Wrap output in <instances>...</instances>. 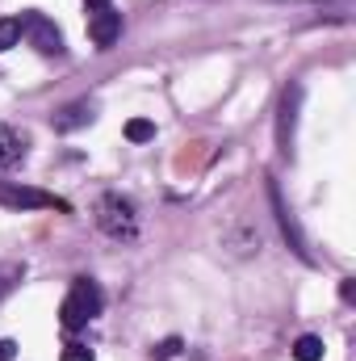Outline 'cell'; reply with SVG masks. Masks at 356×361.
Returning <instances> with one entry per match:
<instances>
[{"label":"cell","instance_id":"9c48e42d","mask_svg":"<svg viewBox=\"0 0 356 361\" xmlns=\"http://www.w3.org/2000/svg\"><path fill=\"white\" fill-rule=\"evenodd\" d=\"M25 160V139L13 126H0V169H13Z\"/></svg>","mask_w":356,"mask_h":361},{"label":"cell","instance_id":"3957f363","mask_svg":"<svg viewBox=\"0 0 356 361\" xmlns=\"http://www.w3.org/2000/svg\"><path fill=\"white\" fill-rule=\"evenodd\" d=\"M0 206H8V210H72L63 197L21 185V180H0Z\"/></svg>","mask_w":356,"mask_h":361},{"label":"cell","instance_id":"277c9868","mask_svg":"<svg viewBox=\"0 0 356 361\" xmlns=\"http://www.w3.org/2000/svg\"><path fill=\"white\" fill-rule=\"evenodd\" d=\"M17 21H21V38H25L38 55H63V34H59V25H55L46 13L30 8V13H21Z\"/></svg>","mask_w":356,"mask_h":361},{"label":"cell","instance_id":"8992f818","mask_svg":"<svg viewBox=\"0 0 356 361\" xmlns=\"http://www.w3.org/2000/svg\"><path fill=\"white\" fill-rule=\"evenodd\" d=\"M268 197H272V210H276V223H281V231H285V240H289V248L302 257V261H310V248H306V235H302V227H298V219H293V210L285 206V197H281V189H276V180H268Z\"/></svg>","mask_w":356,"mask_h":361},{"label":"cell","instance_id":"7c38bea8","mask_svg":"<svg viewBox=\"0 0 356 361\" xmlns=\"http://www.w3.org/2000/svg\"><path fill=\"white\" fill-rule=\"evenodd\" d=\"M17 42H21V21L17 17H0V51H8Z\"/></svg>","mask_w":356,"mask_h":361},{"label":"cell","instance_id":"ba28073f","mask_svg":"<svg viewBox=\"0 0 356 361\" xmlns=\"http://www.w3.org/2000/svg\"><path fill=\"white\" fill-rule=\"evenodd\" d=\"M92 118V105L89 101H72V105H63L59 114H51V126L59 130V135H72V130H80V126H89Z\"/></svg>","mask_w":356,"mask_h":361},{"label":"cell","instance_id":"8fae6325","mask_svg":"<svg viewBox=\"0 0 356 361\" xmlns=\"http://www.w3.org/2000/svg\"><path fill=\"white\" fill-rule=\"evenodd\" d=\"M126 139H130V143H147V139H155V122H147V118H130V122H126Z\"/></svg>","mask_w":356,"mask_h":361},{"label":"cell","instance_id":"ac0fdd59","mask_svg":"<svg viewBox=\"0 0 356 361\" xmlns=\"http://www.w3.org/2000/svg\"><path fill=\"white\" fill-rule=\"evenodd\" d=\"M84 4H89L92 13H101V8H109V0H84Z\"/></svg>","mask_w":356,"mask_h":361},{"label":"cell","instance_id":"9a60e30c","mask_svg":"<svg viewBox=\"0 0 356 361\" xmlns=\"http://www.w3.org/2000/svg\"><path fill=\"white\" fill-rule=\"evenodd\" d=\"M340 298H344V302H352V298H356V281H352V277H344V281H340Z\"/></svg>","mask_w":356,"mask_h":361},{"label":"cell","instance_id":"e0dca14e","mask_svg":"<svg viewBox=\"0 0 356 361\" xmlns=\"http://www.w3.org/2000/svg\"><path fill=\"white\" fill-rule=\"evenodd\" d=\"M13 277H17V269H4V273H0V294H4L8 286H13Z\"/></svg>","mask_w":356,"mask_h":361},{"label":"cell","instance_id":"30bf717a","mask_svg":"<svg viewBox=\"0 0 356 361\" xmlns=\"http://www.w3.org/2000/svg\"><path fill=\"white\" fill-rule=\"evenodd\" d=\"M323 353H327L323 336H298L293 345V361H323Z\"/></svg>","mask_w":356,"mask_h":361},{"label":"cell","instance_id":"6da1fadb","mask_svg":"<svg viewBox=\"0 0 356 361\" xmlns=\"http://www.w3.org/2000/svg\"><path fill=\"white\" fill-rule=\"evenodd\" d=\"M101 307H105L101 286H96L92 277H76L72 290H68V298H63V307H59V324H63L68 332H80L84 324H92V319L101 315Z\"/></svg>","mask_w":356,"mask_h":361},{"label":"cell","instance_id":"5b68a950","mask_svg":"<svg viewBox=\"0 0 356 361\" xmlns=\"http://www.w3.org/2000/svg\"><path fill=\"white\" fill-rule=\"evenodd\" d=\"M298 105H302V85H289L281 92V109H276V147L289 156L293 152V130H298Z\"/></svg>","mask_w":356,"mask_h":361},{"label":"cell","instance_id":"5bb4252c","mask_svg":"<svg viewBox=\"0 0 356 361\" xmlns=\"http://www.w3.org/2000/svg\"><path fill=\"white\" fill-rule=\"evenodd\" d=\"M59 361H96V357H92L89 345H68V349L59 353Z\"/></svg>","mask_w":356,"mask_h":361},{"label":"cell","instance_id":"4fadbf2b","mask_svg":"<svg viewBox=\"0 0 356 361\" xmlns=\"http://www.w3.org/2000/svg\"><path fill=\"white\" fill-rule=\"evenodd\" d=\"M180 349H184V341H180V336H168V341H160V345L151 349V357H155V361H172Z\"/></svg>","mask_w":356,"mask_h":361},{"label":"cell","instance_id":"2e32d148","mask_svg":"<svg viewBox=\"0 0 356 361\" xmlns=\"http://www.w3.org/2000/svg\"><path fill=\"white\" fill-rule=\"evenodd\" d=\"M17 357V341H0V361H13Z\"/></svg>","mask_w":356,"mask_h":361},{"label":"cell","instance_id":"7a4b0ae2","mask_svg":"<svg viewBox=\"0 0 356 361\" xmlns=\"http://www.w3.org/2000/svg\"><path fill=\"white\" fill-rule=\"evenodd\" d=\"M96 227H101L109 240H134V235H139L134 202L122 197V193H101V197H96Z\"/></svg>","mask_w":356,"mask_h":361},{"label":"cell","instance_id":"52a82bcc","mask_svg":"<svg viewBox=\"0 0 356 361\" xmlns=\"http://www.w3.org/2000/svg\"><path fill=\"white\" fill-rule=\"evenodd\" d=\"M89 38L96 42V51H109V47L122 38V13H113V8L92 13L89 17Z\"/></svg>","mask_w":356,"mask_h":361}]
</instances>
